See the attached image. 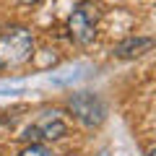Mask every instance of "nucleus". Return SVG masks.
Masks as SVG:
<instances>
[{
    "label": "nucleus",
    "instance_id": "obj_1",
    "mask_svg": "<svg viewBox=\"0 0 156 156\" xmlns=\"http://www.w3.org/2000/svg\"><path fill=\"white\" fill-rule=\"evenodd\" d=\"M34 37L26 26H3L0 29V70L18 68L31 57Z\"/></svg>",
    "mask_w": 156,
    "mask_h": 156
},
{
    "label": "nucleus",
    "instance_id": "obj_2",
    "mask_svg": "<svg viewBox=\"0 0 156 156\" xmlns=\"http://www.w3.org/2000/svg\"><path fill=\"white\" fill-rule=\"evenodd\" d=\"M99 18H101V11L96 3L91 0H81L76 8L70 11L68 16V31H70V39L76 44L86 47L96 39V26H99Z\"/></svg>",
    "mask_w": 156,
    "mask_h": 156
},
{
    "label": "nucleus",
    "instance_id": "obj_3",
    "mask_svg": "<svg viewBox=\"0 0 156 156\" xmlns=\"http://www.w3.org/2000/svg\"><path fill=\"white\" fill-rule=\"evenodd\" d=\"M68 109H70L73 117H76L81 125H86V128H99V125L104 122V117H107L104 101L96 94H91V91L73 94L70 99H68Z\"/></svg>",
    "mask_w": 156,
    "mask_h": 156
},
{
    "label": "nucleus",
    "instance_id": "obj_4",
    "mask_svg": "<svg viewBox=\"0 0 156 156\" xmlns=\"http://www.w3.org/2000/svg\"><path fill=\"white\" fill-rule=\"evenodd\" d=\"M68 133V125L65 120L60 117V112L52 109V112H42L37 117V122H31L26 130H23L21 138L26 143H44V140H60L65 138Z\"/></svg>",
    "mask_w": 156,
    "mask_h": 156
},
{
    "label": "nucleus",
    "instance_id": "obj_5",
    "mask_svg": "<svg viewBox=\"0 0 156 156\" xmlns=\"http://www.w3.org/2000/svg\"><path fill=\"white\" fill-rule=\"evenodd\" d=\"M151 47H156V39H151V37H128L115 47V57H120V60H133V57L146 55Z\"/></svg>",
    "mask_w": 156,
    "mask_h": 156
},
{
    "label": "nucleus",
    "instance_id": "obj_6",
    "mask_svg": "<svg viewBox=\"0 0 156 156\" xmlns=\"http://www.w3.org/2000/svg\"><path fill=\"white\" fill-rule=\"evenodd\" d=\"M18 156H57L55 148H50L47 143H29Z\"/></svg>",
    "mask_w": 156,
    "mask_h": 156
},
{
    "label": "nucleus",
    "instance_id": "obj_7",
    "mask_svg": "<svg viewBox=\"0 0 156 156\" xmlns=\"http://www.w3.org/2000/svg\"><path fill=\"white\" fill-rule=\"evenodd\" d=\"M21 3H26V5H34V3H39V0H21Z\"/></svg>",
    "mask_w": 156,
    "mask_h": 156
},
{
    "label": "nucleus",
    "instance_id": "obj_8",
    "mask_svg": "<svg viewBox=\"0 0 156 156\" xmlns=\"http://www.w3.org/2000/svg\"><path fill=\"white\" fill-rule=\"evenodd\" d=\"M148 156H156V148H154V151H151V154H148Z\"/></svg>",
    "mask_w": 156,
    "mask_h": 156
},
{
    "label": "nucleus",
    "instance_id": "obj_9",
    "mask_svg": "<svg viewBox=\"0 0 156 156\" xmlns=\"http://www.w3.org/2000/svg\"><path fill=\"white\" fill-rule=\"evenodd\" d=\"M99 156H107V151H101V154H99Z\"/></svg>",
    "mask_w": 156,
    "mask_h": 156
}]
</instances>
